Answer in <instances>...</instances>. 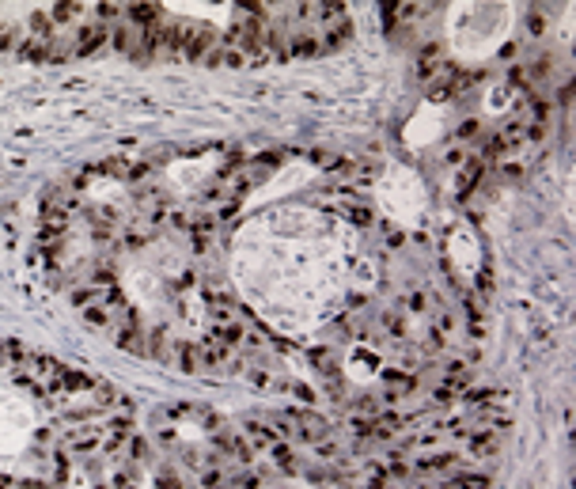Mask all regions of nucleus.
<instances>
[{
  "instance_id": "1",
  "label": "nucleus",
  "mask_w": 576,
  "mask_h": 489,
  "mask_svg": "<svg viewBox=\"0 0 576 489\" xmlns=\"http://www.w3.org/2000/svg\"><path fill=\"white\" fill-rule=\"evenodd\" d=\"M353 231L334 213L273 209L231 243L236 288L270 326L307 334L338 311L353 270Z\"/></svg>"
},
{
  "instance_id": "2",
  "label": "nucleus",
  "mask_w": 576,
  "mask_h": 489,
  "mask_svg": "<svg viewBox=\"0 0 576 489\" xmlns=\"http://www.w3.org/2000/svg\"><path fill=\"white\" fill-rule=\"evenodd\" d=\"M516 31V4H451L444 12V38L451 57L463 65H482L501 53V46Z\"/></svg>"
},
{
  "instance_id": "3",
  "label": "nucleus",
  "mask_w": 576,
  "mask_h": 489,
  "mask_svg": "<svg viewBox=\"0 0 576 489\" xmlns=\"http://www.w3.org/2000/svg\"><path fill=\"white\" fill-rule=\"evenodd\" d=\"M375 202H380L387 220H394L402 228H414V224H421V216L428 209L425 179L414 167H406V163H387L380 182H375Z\"/></svg>"
},
{
  "instance_id": "4",
  "label": "nucleus",
  "mask_w": 576,
  "mask_h": 489,
  "mask_svg": "<svg viewBox=\"0 0 576 489\" xmlns=\"http://www.w3.org/2000/svg\"><path fill=\"white\" fill-rule=\"evenodd\" d=\"M38 432V414L23 391L0 380V459H16L31 448Z\"/></svg>"
},
{
  "instance_id": "5",
  "label": "nucleus",
  "mask_w": 576,
  "mask_h": 489,
  "mask_svg": "<svg viewBox=\"0 0 576 489\" xmlns=\"http://www.w3.org/2000/svg\"><path fill=\"white\" fill-rule=\"evenodd\" d=\"M444 106L440 103H421L417 110H414V118L406 121V129H402V144L406 148H414V152H421V148H428V144H436L440 141V133H444Z\"/></svg>"
},
{
  "instance_id": "6",
  "label": "nucleus",
  "mask_w": 576,
  "mask_h": 489,
  "mask_svg": "<svg viewBox=\"0 0 576 489\" xmlns=\"http://www.w3.org/2000/svg\"><path fill=\"white\" fill-rule=\"evenodd\" d=\"M220 167V155L209 152V155H186V160H171L167 163V182L175 190H194V186H201L209 175Z\"/></svg>"
},
{
  "instance_id": "7",
  "label": "nucleus",
  "mask_w": 576,
  "mask_h": 489,
  "mask_svg": "<svg viewBox=\"0 0 576 489\" xmlns=\"http://www.w3.org/2000/svg\"><path fill=\"white\" fill-rule=\"evenodd\" d=\"M448 258L451 265H455V273L463 277H474V273H482V247H478V236H474L470 228H455L448 236Z\"/></svg>"
},
{
  "instance_id": "8",
  "label": "nucleus",
  "mask_w": 576,
  "mask_h": 489,
  "mask_svg": "<svg viewBox=\"0 0 576 489\" xmlns=\"http://www.w3.org/2000/svg\"><path fill=\"white\" fill-rule=\"evenodd\" d=\"M126 292L137 300L140 307H160L163 304V296H167V288H163V277L160 273H152V270H144V265H129L126 270Z\"/></svg>"
},
{
  "instance_id": "9",
  "label": "nucleus",
  "mask_w": 576,
  "mask_h": 489,
  "mask_svg": "<svg viewBox=\"0 0 576 489\" xmlns=\"http://www.w3.org/2000/svg\"><path fill=\"white\" fill-rule=\"evenodd\" d=\"M341 372H345L353 383H372L375 375H380V353H372L364 341H357V346L349 349L345 368H341Z\"/></svg>"
},
{
  "instance_id": "10",
  "label": "nucleus",
  "mask_w": 576,
  "mask_h": 489,
  "mask_svg": "<svg viewBox=\"0 0 576 489\" xmlns=\"http://www.w3.org/2000/svg\"><path fill=\"white\" fill-rule=\"evenodd\" d=\"M311 175H315V171L307 167V163H292L288 171H281L277 179H270V182H265V190H258V194H254V205H265V202H273V197H281L284 190H296V182H307Z\"/></svg>"
},
{
  "instance_id": "11",
  "label": "nucleus",
  "mask_w": 576,
  "mask_h": 489,
  "mask_svg": "<svg viewBox=\"0 0 576 489\" xmlns=\"http://www.w3.org/2000/svg\"><path fill=\"white\" fill-rule=\"evenodd\" d=\"M163 12L182 16V19H209V23H220V27H228L231 19L239 16L231 4H220V8H201V4H167Z\"/></svg>"
},
{
  "instance_id": "12",
  "label": "nucleus",
  "mask_w": 576,
  "mask_h": 489,
  "mask_svg": "<svg viewBox=\"0 0 576 489\" xmlns=\"http://www.w3.org/2000/svg\"><path fill=\"white\" fill-rule=\"evenodd\" d=\"M512 106V84H493L485 92V114H504Z\"/></svg>"
},
{
  "instance_id": "13",
  "label": "nucleus",
  "mask_w": 576,
  "mask_h": 489,
  "mask_svg": "<svg viewBox=\"0 0 576 489\" xmlns=\"http://www.w3.org/2000/svg\"><path fill=\"white\" fill-rule=\"evenodd\" d=\"M345 220H353L357 228H364L372 220V209H364V205H345Z\"/></svg>"
}]
</instances>
